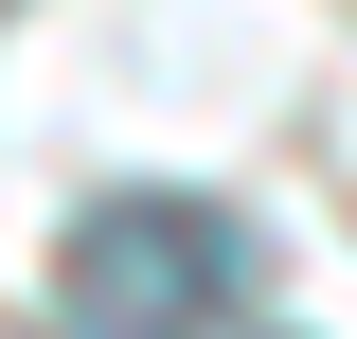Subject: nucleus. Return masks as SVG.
Listing matches in <instances>:
<instances>
[{
  "label": "nucleus",
  "instance_id": "1",
  "mask_svg": "<svg viewBox=\"0 0 357 339\" xmlns=\"http://www.w3.org/2000/svg\"><path fill=\"white\" fill-rule=\"evenodd\" d=\"M250 232L215 197H107L72 214V268H54V322L72 339H215V303H250Z\"/></svg>",
  "mask_w": 357,
  "mask_h": 339
}]
</instances>
